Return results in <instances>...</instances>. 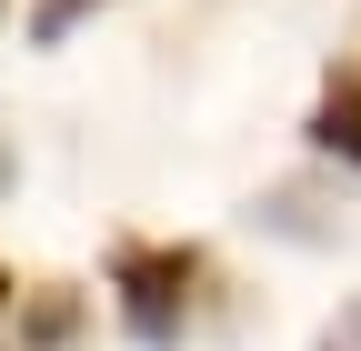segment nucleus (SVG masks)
<instances>
[{"label": "nucleus", "mask_w": 361, "mask_h": 351, "mask_svg": "<svg viewBox=\"0 0 361 351\" xmlns=\"http://www.w3.org/2000/svg\"><path fill=\"white\" fill-rule=\"evenodd\" d=\"M71 341H80V291L71 281L20 291V351H71Z\"/></svg>", "instance_id": "nucleus-4"}, {"label": "nucleus", "mask_w": 361, "mask_h": 351, "mask_svg": "<svg viewBox=\"0 0 361 351\" xmlns=\"http://www.w3.org/2000/svg\"><path fill=\"white\" fill-rule=\"evenodd\" d=\"M90 11H111V0H40V11H30V40H71Z\"/></svg>", "instance_id": "nucleus-5"}, {"label": "nucleus", "mask_w": 361, "mask_h": 351, "mask_svg": "<svg viewBox=\"0 0 361 351\" xmlns=\"http://www.w3.org/2000/svg\"><path fill=\"white\" fill-rule=\"evenodd\" d=\"M201 281H211V261L191 241H111V301L141 351H180V331L201 312Z\"/></svg>", "instance_id": "nucleus-1"}, {"label": "nucleus", "mask_w": 361, "mask_h": 351, "mask_svg": "<svg viewBox=\"0 0 361 351\" xmlns=\"http://www.w3.org/2000/svg\"><path fill=\"white\" fill-rule=\"evenodd\" d=\"M322 351H361V301H341V312L322 321Z\"/></svg>", "instance_id": "nucleus-6"}, {"label": "nucleus", "mask_w": 361, "mask_h": 351, "mask_svg": "<svg viewBox=\"0 0 361 351\" xmlns=\"http://www.w3.org/2000/svg\"><path fill=\"white\" fill-rule=\"evenodd\" d=\"M251 221H261V231H281V241H341L331 191H311V181H271V191L251 201Z\"/></svg>", "instance_id": "nucleus-2"}, {"label": "nucleus", "mask_w": 361, "mask_h": 351, "mask_svg": "<svg viewBox=\"0 0 361 351\" xmlns=\"http://www.w3.org/2000/svg\"><path fill=\"white\" fill-rule=\"evenodd\" d=\"M11 301H20V281H11V271H0V312H11Z\"/></svg>", "instance_id": "nucleus-7"}, {"label": "nucleus", "mask_w": 361, "mask_h": 351, "mask_svg": "<svg viewBox=\"0 0 361 351\" xmlns=\"http://www.w3.org/2000/svg\"><path fill=\"white\" fill-rule=\"evenodd\" d=\"M311 141H322L331 161H351V171H361V61L322 80V101H311Z\"/></svg>", "instance_id": "nucleus-3"}, {"label": "nucleus", "mask_w": 361, "mask_h": 351, "mask_svg": "<svg viewBox=\"0 0 361 351\" xmlns=\"http://www.w3.org/2000/svg\"><path fill=\"white\" fill-rule=\"evenodd\" d=\"M0 191H11V141H0Z\"/></svg>", "instance_id": "nucleus-8"}]
</instances>
